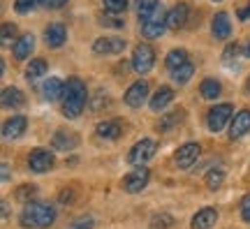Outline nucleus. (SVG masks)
Segmentation results:
<instances>
[{"label": "nucleus", "mask_w": 250, "mask_h": 229, "mask_svg": "<svg viewBox=\"0 0 250 229\" xmlns=\"http://www.w3.org/2000/svg\"><path fill=\"white\" fill-rule=\"evenodd\" d=\"M56 220V208L44 202H26L21 211V227L26 229H46Z\"/></svg>", "instance_id": "obj_1"}, {"label": "nucleus", "mask_w": 250, "mask_h": 229, "mask_svg": "<svg viewBox=\"0 0 250 229\" xmlns=\"http://www.w3.org/2000/svg\"><path fill=\"white\" fill-rule=\"evenodd\" d=\"M61 100H62V114L67 116V118L81 116L83 106H86V83L81 79H77V77L67 79Z\"/></svg>", "instance_id": "obj_2"}, {"label": "nucleus", "mask_w": 250, "mask_h": 229, "mask_svg": "<svg viewBox=\"0 0 250 229\" xmlns=\"http://www.w3.org/2000/svg\"><path fill=\"white\" fill-rule=\"evenodd\" d=\"M142 35L146 37V40H155V37H160L165 35V30H167V12L162 7H155L148 14V17H144L142 21Z\"/></svg>", "instance_id": "obj_3"}, {"label": "nucleus", "mask_w": 250, "mask_h": 229, "mask_svg": "<svg viewBox=\"0 0 250 229\" xmlns=\"http://www.w3.org/2000/svg\"><path fill=\"white\" fill-rule=\"evenodd\" d=\"M232 116H234V106L227 104V102L211 106L208 114H206V127L211 132H220V130H225L227 125L232 123Z\"/></svg>", "instance_id": "obj_4"}, {"label": "nucleus", "mask_w": 250, "mask_h": 229, "mask_svg": "<svg viewBox=\"0 0 250 229\" xmlns=\"http://www.w3.org/2000/svg\"><path fill=\"white\" fill-rule=\"evenodd\" d=\"M155 153H158L155 139H139L132 148H130V153H127V162H130L132 167H144L148 160H153Z\"/></svg>", "instance_id": "obj_5"}, {"label": "nucleus", "mask_w": 250, "mask_h": 229, "mask_svg": "<svg viewBox=\"0 0 250 229\" xmlns=\"http://www.w3.org/2000/svg\"><path fill=\"white\" fill-rule=\"evenodd\" d=\"M155 62V51L151 44H137L132 51V70L137 74H148Z\"/></svg>", "instance_id": "obj_6"}, {"label": "nucleus", "mask_w": 250, "mask_h": 229, "mask_svg": "<svg viewBox=\"0 0 250 229\" xmlns=\"http://www.w3.org/2000/svg\"><path fill=\"white\" fill-rule=\"evenodd\" d=\"M148 178H151V171H148L146 167H134V171H130L127 176H123L121 187H123L125 192L137 194V192H142L144 187L148 185Z\"/></svg>", "instance_id": "obj_7"}, {"label": "nucleus", "mask_w": 250, "mask_h": 229, "mask_svg": "<svg viewBox=\"0 0 250 229\" xmlns=\"http://www.w3.org/2000/svg\"><path fill=\"white\" fill-rule=\"evenodd\" d=\"M199 158V144L197 141H188L183 146L174 150V165L179 169H190Z\"/></svg>", "instance_id": "obj_8"}, {"label": "nucleus", "mask_w": 250, "mask_h": 229, "mask_svg": "<svg viewBox=\"0 0 250 229\" xmlns=\"http://www.w3.org/2000/svg\"><path fill=\"white\" fill-rule=\"evenodd\" d=\"M123 51H125L123 37L107 35L93 42V53H98V56H118V53H123Z\"/></svg>", "instance_id": "obj_9"}, {"label": "nucleus", "mask_w": 250, "mask_h": 229, "mask_svg": "<svg viewBox=\"0 0 250 229\" xmlns=\"http://www.w3.org/2000/svg\"><path fill=\"white\" fill-rule=\"evenodd\" d=\"M54 167V153L46 148H35L30 150L28 155V169L35 171V174H44L49 169Z\"/></svg>", "instance_id": "obj_10"}, {"label": "nucleus", "mask_w": 250, "mask_h": 229, "mask_svg": "<svg viewBox=\"0 0 250 229\" xmlns=\"http://www.w3.org/2000/svg\"><path fill=\"white\" fill-rule=\"evenodd\" d=\"M146 97H148V83L146 81H134L125 93V104L132 106V109H139L146 102Z\"/></svg>", "instance_id": "obj_11"}, {"label": "nucleus", "mask_w": 250, "mask_h": 229, "mask_svg": "<svg viewBox=\"0 0 250 229\" xmlns=\"http://www.w3.org/2000/svg\"><path fill=\"white\" fill-rule=\"evenodd\" d=\"M248 132H250V111L248 109H241L232 118V123H229V139H241Z\"/></svg>", "instance_id": "obj_12"}, {"label": "nucleus", "mask_w": 250, "mask_h": 229, "mask_svg": "<svg viewBox=\"0 0 250 229\" xmlns=\"http://www.w3.org/2000/svg\"><path fill=\"white\" fill-rule=\"evenodd\" d=\"M67 40V28L62 23H49L44 28V44L51 46V49H58V46L65 44Z\"/></svg>", "instance_id": "obj_13"}, {"label": "nucleus", "mask_w": 250, "mask_h": 229, "mask_svg": "<svg viewBox=\"0 0 250 229\" xmlns=\"http://www.w3.org/2000/svg\"><path fill=\"white\" fill-rule=\"evenodd\" d=\"M188 17H190V7H188L186 2H176L174 7L167 12V26L171 30H179L188 23Z\"/></svg>", "instance_id": "obj_14"}, {"label": "nucleus", "mask_w": 250, "mask_h": 229, "mask_svg": "<svg viewBox=\"0 0 250 229\" xmlns=\"http://www.w3.org/2000/svg\"><path fill=\"white\" fill-rule=\"evenodd\" d=\"M26 116H12V118H7L5 123H2V137L5 139H19L21 134L26 132Z\"/></svg>", "instance_id": "obj_15"}, {"label": "nucleus", "mask_w": 250, "mask_h": 229, "mask_svg": "<svg viewBox=\"0 0 250 229\" xmlns=\"http://www.w3.org/2000/svg\"><path fill=\"white\" fill-rule=\"evenodd\" d=\"M33 49H35V37L30 35V33L19 35L17 40H14V44H12V53H14L17 61H26L28 56L33 53Z\"/></svg>", "instance_id": "obj_16"}, {"label": "nucleus", "mask_w": 250, "mask_h": 229, "mask_svg": "<svg viewBox=\"0 0 250 229\" xmlns=\"http://www.w3.org/2000/svg\"><path fill=\"white\" fill-rule=\"evenodd\" d=\"M0 102H2L5 109H19V106L26 104V95L17 86H7V88H2V93H0Z\"/></svg>", "instance_id": "obj_17"}, {"label": "nucleus", "mask_w": 250, "mask_h": 229, "mask_svg": "<svg viewBox=\"0 0 250 229\" xmlns=\"http://www.w3.org/2000/svg\"><path fill=\"white\" fill-rule=\"evenodd\" d=\"M211 33H213L215 40H227V37L232 35V21L229 17L225 14V12H218L211 21Z\"/></svg>", "instance_id": "obj_18"}, {"label": "nucleus", "mask_w": 250, "mask_h": 229, "mask_svg": "<svg viewBox=\"0 0 250 229\" xmlns=\"http://www.w3.org/2000/svg\"><path fill=\"white\" fill-rule=\"evenodd\" d=\"M51 146L56 150H72L79 146V134L70 132V130H58L51 139Z\"/></svg>", "instance_id": "obj_19"}, {"label": "nucleus", "mask_w": 250, "mask_h": 229, "mask_svg": "<svg viewBox=\"0 0 250 229\" xmlns=\"http://www.w3.org/2000/svg\"><path fill=\"white\" fill-rule=\"evenodd\" d=\"M218 220V211L215 208H202V211H197L192 215V220H190V227L192 229H211Z\"/></svg>", "instance_id": "obj_20"}, {"label": "nucleus", "mask_w": 250, "mask_h": 229, "mask_svg": "<svg viewBox=\"0 0 250 229\" xmlns=\"http://www.w3.org/2000/svg\"><path fill=\"white\" fill-rule=\"evenodd\" d=\"M171 100H174V90L169 86H160L155 90V95L151 97L148 106H151V111H162V109H167L171 104Z\"/></svg>", "instance_id": "obj_21"}, {"label": "nucleus", "mask_w": 250, "mask_h": 229, "mask_svg": "<svg viewBox=\"0 0 250 229\" xmlns=\"http://www.w3.org/2000/svg\"><path fill=\"white\" fill-rule=\"evenodd\" d=\"M95 134H98L100 139L114 141L123 134V125L118 123V121H102V123H98V127H95Z\"/></svg>", "instance_id": "obj_22"}, {"label": "nucleus", "mask_w": 250, "mask_h": 229, "mask_svg": "<svg viewBox=\"0 0 250 229\" xmlns=\"http://www.w3.org/2000/svg\"><path fill=\"white\" fill-rule=\"evenodd\" d=\"M62 90H65V83H62L58 77H51V79L44 81V86H42V95H44V100L54 102V100L62 97Z\"/></svg>", "instance_id": "obj_23"}, {"label": "nucleus", "mask_w": 250, "mask_h": 229, "mask_svg": "<svg viewBox=\"0 0 250 229\" xmlns=\"http://www.w3.org/2000/svg\"><path fill=\"white\" fill-rule=\"evenodd\" d=\"M46 70H49V67H46L44 58H33V61L28 62V67H26V81L33 83V81L42 79V77L46 74Z\"/></svg>", "instance_id": "obj_24"}, {"label": "nucleus", "mask_w": 250, "mask_h": 229, "mask_svg": "<svg viewBox=\"0 0 250 229\" xmlns=\"http://www.w3.org/2000/svg\"><path fill=\"white\" fill-rule=\"evenodd\" d=\"M199 93H202L204 100H215V97L223 93V86H220V81H215V79H204L199 83Z\"/></svg>", "instance_id": "obj_25"}, {"label": "nucleus", "mask_w": 250, "mask_h": 229, "mask_svg": "<svg viewBox=\"0 0 250 229\" xmlns=\"http://www.w3.org/2000/svg\"><path fill=\"white\" fill-rule=\"evenodd\" d=\"M183 121V111H171V114L162 116L160 123H158V132H169V130H174V127H179V123Z\"/></svg>", "instance_id": "obj_26"}, {"label": "nucleus", "mask_w": 250, "mask_h": 229, "mask_svg": "<svg viewBox=\"0 0 250 229\" xmlns=\"http://www.w3.org/2000/svg\"><path fill=\"white\" fill-rule=\"evenodd\" d=\"M192 74H195V65L188 61L186 65H181L176 70H171V79L176 81V83H186V81L192 79Z\"/></svg>", "instance_id": "obj_27"}, {"label": "nucleus", "mask_w": 250, "mask_h": 229, "mask_svg": "<svg viewBox=\"0 0 250 229\" xmlns=\"http://www.w3.org/2000/svg\"><path fill=\"white\" fill-rule=\"evenodd\" d=\"M167 67L169 70H176V67H181V65H186L188 62V51L186 49H171L169 53H167Z\"/></svg>", "instance_id": "obj_28"}, {"label": "nucleus", "mask_w": 250, "mask_h": 229, "mask_svg": "<svg viewBox=\"0 0 250 229\" xmlns=\"http://www.w3.org/2000/svg\"><path fill=\"white\" fill-rule=\"evenodd\" d=\"M223 183H225V169L223 167L208 169V174H206V187L208 190H218Z\"/></svg>", "instance_id": "obj_29"}, {"label": "nucleus", "mask_w": 250, "mask_h": 229, "mask_svg": "<svg viewBox=\"0 0 250 229\" xmlns=\"http://www.w3.org/2000/svg\"><path fill=\"white\" fill-rule=\"evenodd\" d=\"M155 7H158V0H134V9H137V14H139V21H142L144 17H148Z\"/></svg>", "instance_id": "obj_30"}, {"label": "nucleus", "mask_w": 250, "mask_h": 229, "mask_svg": "<svg viewBox=\"0 0 250 229\" xmlns=\"http://www.w3.org/2000/svg\"><path fill=\"white\" fill-rule=\"evenodd\" d=\"M37 194V187L35 185H30V183H26V185H21L17 192H14V197H17L19 202H33V197Z\"/></svg>", "instance_id": "obj_31"}, {"label": "nucleus", "mask_w": 250, "mask_h": 229, "mask_svg": "<svg viewBox=\"0 0 250 229\" xmlns=\"http://www.w3.org/2000/svg\"><path fill=\"white\" fill-rule=\"evenodd\" d=\"M77 190L74 187H62L61 194H58V202L62 204V206H72V204H77Z\"/></svg>", "instance_id": "obj_32"}, {"label": "nucleus", "mask_w": 250, "mask_h": 229, "mask_svg": "<svg viewBox=\"0 0 250 229\" xmlns=\"http://www.w3.org/2000/svg\"><path fill=\"white\" fill-rule=\"evenodd\" d=\"M102 5H104V9L111 12V14H121V12H125V7H127V0H102Z\"/></svg>", "instance_id": "obj_33"}, {"label": "nucleus", "mask_w": 250, "mask_h": 229, "mask_svg": "<svg viewBox=\"0 0 250 229\" xmlns=\"http://www.w3.org/2000/svg\"><path fill=\"white\" fill-rule=\"evenodd\" d=\"M93 225H95V220H93L90 215H79V218H74V220L70 222L67 229H93Z\"/></svg>", "instance_id": "obj_34"}, {"label": "nucleus", "mask_w": 250, "mask_h": 229, "mask_svg": "<svg viewBox=\"0 0 250 229\" xmlns=\"http://www.w3.org/2000/svg\"><path fill=\"white\" fill-rule=\"evenodd\" d=\"M40 2H44V0H17V2H14V9H17L19 14H26L30 9H35Z\"/></svg>", "instance_id": "obj_35"}, {"label": "nucleus", "mask_w": 250, "mask_h": 229, "mask_svg": "<svg viewBox=\"0 0 250 229\" xmlns=\"http://www.w3.org/2000/svg\"><path fill=\"white\" fill-rule=\"evenodd\" d=\"M171 225H174V218L169 213H160V215L153 218V227L155 229H165V227H171Z\"/></svg>", "instance_id": "obj_36"}, {"label": "nucleus", "mask_w": 250, "mask_h": 229, "mask_svg": "<svg viewBox=\"0 0 250 229\" xmlns=\"http://www.w3.org/2000/svg\"><path fill=\"white\" fill-rule=\"evenodd\" d=\"M111 17H114L111 12H109L107 17L102 14V17H100V26H104V28H123V19H111Z\"/></svg>", "instance_id": "obj_37"}, {"label": "nucleus", "mask_w": 250, "mask_h": 229, "mask_svg": "<svg viewBox=\"0 0 250 229\" xmlns=\"http://www.w3.org/2000/svg\"><path fill=\"white\" fill-rule=\"evenodd\" d=\"M12 37H17V26L14 23H2V42H9Z\"/></svg>", "instance_id": "obj_38"}, {"label": "nucleus", "mask_w": 250, "mask_h": 229, "mask_svg": "<svg viewBox=\"0 0 250 229\" xmlns=\"http://www.w3.org/2000/svg\"><path fill=\"white\" fill-rule=\"evenodd\" d=\"M241 218L246 222H250V194H246L241 202Z\"/></svg>", "instance_id": "obj_39"}, {"label": "nucleus", "mask_w": 250, "mask_h": 229, "mask_svg": "<svg viewBox=\"0 0 250 229\" xmlns=\"http://www.w3.org/2000/svg\"><path fill=\"white\" fill-rule=\"evenodd\" d=\"M239 53V44L234 42V44H227V49H225V61H229V58H234Z\"/></svg>", "instance_id": "obj_40"}, {"label": "nucleus", "mask_w": 250, "mask_h": 229, "mask_svg": "<svg viewBox=\"0 0 250 229\" xmlns=\"http://www.w3.org/2000/svg\"><path fill=\"white\" fill-rule=\"evenodd\" d=\"M44 5L49 9H61V7H65V5H67V0H44Z\"/></svg>", "instance_id": "obj_41"}, {"label": "nucleus", "mask_w": 250, "mask_h": 229, "mask_svg": "<svg viewBox=\"0 0 250 229\" xmlns=\"http://www.w3.org/2000/svg\"><path fill=\"white\" fill-rule=\"evenodd\" d=\"M2 183H9V165L2 162Z\"/></svg>", "instance_id": "obj_42"}, {"label": "nucleus", "mask_w": 250, "mask_h": 229, "mask_svg": "<svg viewBox=\"0 0 250 229\" xmlns=\"http://www.w3.org/2000/svg\"><path fill=\"white\" fill-rule=\"evenodd\" d=\"M239 19H241V21H248V19H250V5L246 9H241V12H239Z\"/></svg>", "instance_id": "obj_43"}, {"label": "nucleus", "mask_w": 250, "mask_h": 229, "mask_svg": "<svg viewBox=\"0 0 250 229\" xmlns=\"http://www.w3.org/2000/svg\"><path fill=\"white\" fill-rule=\"evenodd\" d=\"M9 218V206H7V202H2V220H7Z\"/></svg>", "instance_id": "obj_44"}, {"label": "nucleus", "mask_w": 250, "mask_h": 229, "mask_svg": "<svg viewBox=\"0 0 250 229\" xmlns=\"http://www.w3.org/2000/svg\"><path fill=\"white\" fill-rule=\"evenodd\" d=\"M243 53H246V56L250 58V40H248V44H246V51H243Z\"/></svg>", "instance_id": "obj_45"}, {"label": "nucleus", "mask_w": 250, "mask_h": 229, "mask_svg": "<svg viewBox=\"0 0 250 229\" xmlns=\"http://www.w3.org/2000/svg\"><path fill=\"white\" fill-rule=\"evenodd\" d=\"M246 90L250 93V77H248V81H246Z\"/></svg>", "instance_id": "obj_46"}, {"label": "nucleus", "mask_w": 250, "mask_h": 229, "mask_svg": "<svg viewBox=\"0 0 250 229\" xmlns=\"http://www.w3.org/2000/svg\"><path fill=\"white\" fill-rule=\"evenodd\" d=\"M213 2H220V0H213Z\"/></svg>", "instance_id": "obj_47"}]
</instances>
